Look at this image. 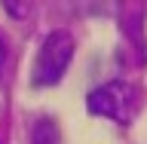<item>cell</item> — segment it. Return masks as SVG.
<instances>
[{
    "label": "cell",
    "instance_id": "obj_3",
    "mask_svg": "<svg viewBox=\"0 0 147 144\" xmlns=\"http://www.w3.org/2000/svg\"><path fill=\"white\" fill-rule=\"evenodd\" d=\"M31 144H61V129L52 117H40L31 129Z\"/></svg>",
    "mask_w": 147,
    "mask_h": 144
},
{
    "label": "cell",
    "instance_id": "obj_4",
    "mask_svg": "<svg viewBox=\"0 0 147 144\" xmlns=\"http://www.w3.org/2000/svg\"><path fill=\"white\" fill-rule=\"evenodd\" d=\"M31 6H34V0H3V9H6L12 18H28Z\"/></svg>",
    "mask_w": 147,
    "mask_h": 144
},
{
    "label": "cell",
    "instance_id": "obj_5",
    "mask_svg": "<svg viewBox=\"0 0 147 144\" xmlns=\"http://www.w3.org/2000/svg\"><path fill=\"white\" fill-rule=\"evenodd\" d=\"M6 40H3V34H0V68H3V62H6Z\"/></svg>",
    "mask_w": 147,
    "mask_h": 144
},
{
    "label": "cell",
    "instance_id": "obj_2",
    "mask_svg": "<svg viewBox=\"0 0 147 144\" xmlns=\"http://www.w3.org/2000/svg\"><path fill=\"white\" fill-rule=\"evenodd\" d=\"M71 58H74V37L67 31H52L43 40V46H40V52L34 58L31 83L34 86H55L64 77Z\"/></svg>",
    "mask_w": 147,
    "mask_h": 144
},
{
    "label": "cell",
    "instance_id": "obj_1",
    "mask_svg": "<svg viewBox=\"0 0 147 144\" xmlns=\"http://www.w3.org/2000/svg\"><path fill=\"white\" fill-rule=\"evenodd\" d=\"M86 104H89V114L126 126V123H132V120L138 117V110H141V89L132 86V83L113 80V83H104L98 89H92Z\"/></svg>",
    "mask_w": 147,
    "mask_h": 144
}]
</instances>
